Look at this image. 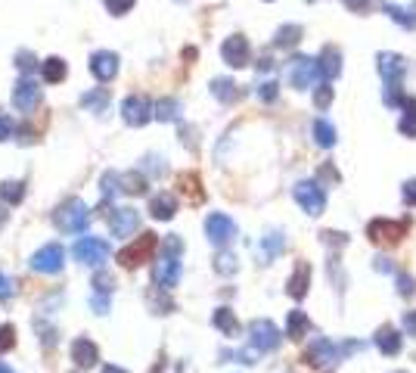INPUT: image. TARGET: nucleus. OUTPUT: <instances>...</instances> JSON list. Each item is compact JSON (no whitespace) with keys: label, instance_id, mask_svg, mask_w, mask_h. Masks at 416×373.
Returning <instances> with one entry per match:
<instances>
[{"label":"nucleus","instance_id":"f257e3e1","mask_svg":"<svg viewBox=\"0 0 416 373\" xmlns=\"http://www.w3.org/2000/svg\"><path fill=\"white\" fill-rule=\"evenodd\" d=\"M53 224L59 227V231H65V233H78V231H84V227L90 224V209H87V202L78 199V196L65 199L63 206L56 209Z\"/></svg>","mask_w":416,"mask_h":373},{"label":"nucleus","instance_id":"f03ea898","mask_svg":"<svg viewBox=\"0 0 416 373\" xmlns=\"http://www.w3.org/2000/svg\"><path fill=\"white\" fill-rule=\"evenodd\" d=\"M342 358H345L342 345L329 342V339H324V336L314 339V342L308 345V352H304V361H308L311 367L324 370V373H333V367H336V364L342 361Z\"/></svg>","mask_w":416,"mask_h":373},{"label":"nucleus","instance_id":"7ed1b4c3","mask_svg":"<svg viewBox=\"0 0 416 373\" xmlns=\"http://www.w3.org/2000/svg\"><path fill=\"white\" fill-rule=\"evenodd\" d=\"M156 246H159V236L156 233H140L131 246H124V249L118 252V265L127 268V270L146 265V261L152 258V252H156Z\"/></svg>","mask_w":416,"mask_h":373},{"label":"nucleus","instance_id":"20e7f679","mask_svg":"<svg viewBox=\"0 0 416 373\" xmlns=\"http://www.w3.org/2000/svg\"><path fill=\"white\" fill-rule=\"evenodd\" d=\"M407 227H410V221L373 218V221L367 224V236H370V243H376V246H395V243H401L407 236Z\"/></svg>","mask_w":416,"mask_h":373},{"label":"nucleus","instance_id":"39448f33","mask_svg":"<svg viewBox=\"0 0 416 373\" xmlns=\"http://www.w3.org/2000/svg\"><path fill=\"white\" fill-rule=\"evenodd\" d=\"M292 196H295V202H299V206L308 211L311 218L324 215L326 193H324V186H320L317 181H299V184H295V190H292Z\"/></svg>","mask_w":416,"mask_h":373},{"label":"nucleus","instance_id":"423d86ee","mask_svg":"<svg viewBox=\"0 0 416 373\" xmlns=\"http://www.w3.org/2000/svg\"><path fill=\"white\" fill-rule=\"evenodd\" d=\"M72 256H75V261H81L87 268H100L109 258V243L100 240V236H81L72 246Z\"/></svg>","mask_w":416,"mask_h":373},{"label":"nucleus","instance_id":"0eeeda50","mask_svg":"<svg viewBox=\"0 0 416 373\" xmlns=\"http://www.w3.org/2000/svg\"><path fill=\"white\" fill-rule=\"evenodd\" d=\"M63 261H65L63 246H59V243H47V246H41L35 256L28 258V265H31V270H38V274H59V270H63Z\"/></svg>","mask_w":416,"mask_h":373},{"label":"nucleus","instance_id":"6e6552de","mask_svg":"<svg viewBox=\"0 0 416 373\" xmlns=\"http://www.w3.org/2000/svg\"><path fill=\"white\" fill-rule=\"evenodd\" d=\"M249 339H252V349H258V352H274L283 336H279V330H277L274 320L258 317V320H252V324H249Z\"/></svg>","mask_w":416,"mask_h":373},{"label":"nucleus","instance_id":"1a4fd4ad","mask_svg":"<svg viewBox=\"0 0 416 373\" xmlns=\"http://www.w3.org/2000/svg\"><path fill=\"white\" fill-rule=\"evenodd\" d=\"M152 112H156V106H152L143 93H131V97L122 103V118H124V125H131V128H143V125L152 118Z\"/></svg>","mask_w":416,"mask_h":373},{"label":"nucleus","instance_id":"9d476101","mask_svg":"<svg viewBox=\"0 0 416 373\" xmlns=\"http://www.w3.org/2000/svg\"><path fill=\"white\" fill-rule=\"evenodd\" d=\"M317 78H320L317 59H311V56H295L292 63H289V81H292L295 90H308V88H314V81H317Z\"/></svg>","mask_w":416,"mask_h":373},{"label":"nucleus","instance_id":"9b49d317","mask_svg":"<svg viewBox=\"0 0 416 373\" xmlns=\"http://www.w3.org/2000/svg\"><path fill=\"white\" fill-rule=\"evenodd\" d=\"M206 236L215 246H227L236 236V224L233 218H227L224 211H211V215L206 218Z\"/></svg>","mask_w":416,"mask_h":373},{"label":"nucleus","instance_id":"f8f14e48","mask_svg":"<svg viewBox=\"0 0 416 373\" xmlns=\"http://www.w3.org/2000/svg\"><path fill=\"white\" fill-rule=\"evenodd\" d=\"M41 100H44V93H41L35 78H19V84H16V90H13L16 109H19V112H35L41 106Z\"/></svg>","mask_w":416,"mask_h":373},{"label":"nucleus","instance_id":"ddd939ff","mask_svg":"<svg viewBox=\"0 0 416 373\" xmlns=\"http://www.w3.org/2000/svg\"><path fill=\"white\" fill-rule=\"evenodd\" d=\"M220 56H224L227 65H233V69H242V65H249V56H252L249 41H245L242 35H230L224 44H220Z\"/></svg>","mask_w":416,"mask_h":373},{"label":"nucleus","instance_id":"4468645a","mask_svg":"<svg viewBox=\"0 0 416 373\" xmlns=\"http://www.w3.org/2000/svg\"><path fill=\"white\" fill-rule=\"evenodd\" d=\"M106 221H109V231H112V236H134V231L140 227V215L134 209H112L106 215Z\"/></svg>","mask_w":416,"mask_h":373},{"label":"nucleus","instance_id":"2eb2a0df","mask_svg":"<svg viewBox=\"0 0 416 373\" xmlns=\"http://www.w3.org/2000/svg\"><path fill=\"white\" fill-rule=\"evenodd\" d=\"M90 75L97 81L109 84L118 75V53H112V50H97L90 56Z\"/></svg>","mask_w":416,"mask_h":373},{"label":"nucleus","instance_id":"dca6fc26","mask_svg":"<svg viewBox=\"0 0 416 373\" xmlns=\"http://www.w3.org/2000/svg\"><path fill=\"white\" fill-rule=\"evenodd\" d=\"M152 280H156V286H162V290H174L177 280H181V261H177V256L159 258L156 270H152Z\"/></svg>","mask_w":416,"mask_h":373},{"label":"nucleus","instance_id":"f3484780","mask_svg":"<svg viewBox=\"0 0 416 373\" xmlns=\"http://www.w3.org/2000/svg\"><path fill=\"white\" fill-rule=\"evenodd\" d=\"M308 286H311V265L308 261H299L295 270H292V277L286 280V293H289L295 302H302L304 295H308Z\"/></svg>","mask_w":416,"mask_h":373},{"label":"nucleus","instance_id":"a211bd4d","mask_svg":"<svg viewBox=\"0 0 416 373\" xmlns=\"http://www.w3.org/2000/svg\"><path fill=\"white\" fill-rule=\"evenodd\" d=\"M404 72H407V59L404 56H398V53H379V75H382V81H385V84L401 81Z\"/></svg>","mask_w":416,"mask_h":373},{"label":"nucleus","instance_id":"6ab92c4d","mask_svg":"<svg viewBox=\"0 0 416 373\" xmlns=\"http://www.w3.org/2000/svg\"><path fill=\"white\" fill-rule=\"evenodd\" d=\"M317 65H320V78H326V81H333L338 72H342V53H338V47H324L320 50V56H317Z\"/></svg>","mask_w":416,"mask_h":373},{"label":"nucleus","instance_id":"aec40b11","mask_svg":"<svg viewBox=\"0 0 416 373\" xmlns=\"http://www.w3.org/2000/svg\"><path fill=\"white\" fill-rule=\"evenodd\" d=\"M177 186H181L183 199L190 202V206H199V202L206 199V190H202V181H199V174H196V172L181 174V177H177Z\"/></svg>","mask_w":416,"mask_h":373},{"label":"nucleus","instance_id":"412c9836","mask_svg":"<svg viewBox=\"0 0 416 373\" xmlns=\"http://www.w3.org/2000/svg\"><path fill=\"white\" fill-rule=\"evenodd\" d=\"M174 211H177V199L171 196V193H159V196H152L149 199V215L156 218V221H171L174 218Z\"/></svg>","mask_w":416,"mask_h":373},{"label":"nucleus","instance_id":"4be33fe9","mask_svg":"<svg viewBox=\"0 0 416 373\" xmlns=\"http://www.w3.org/2000/svg\"><path fill=\"white\" fill-rule=\"evenodd\" d=\"M72 361L78 364V367H93V364L100 361V352H97V345L90 342V339H75L72 342Z\"/></svg>","mask_w":416,"mask_h":373},{"label":"nucleus","instance_id":"5701e85b","mask_svg":"<svg viewBox=\"0 0 416 373\" xmlns=\"http://www.w3.org/2000/svg\"><path fill=\"white\" fill-rule=\"evenodd\" d=\"M373 342H376V349L382 354H398L401 352V333H398L395 327H379L376 336H373Z\"/></svg>","mask_w":416,"mask_h":373},{"label":"nucleus","instance_id":"b1692460","mask_svg":"<svg viewBox=\"0 0 416 373\" xmlns=\"http://www.w3.org/2000/svg\"><path fill=\"white\" fill-rule=\"evenodd\" d=\"M311 333V320H308V315H304V311H289V317H286V336L289 339H295V342H299V339H304Z\"/></svg>","mask_w":416,"mask_h":373},{"label":"nucleus","instance_id":"393cba45","mask_svg":"<svg viewBox=\"0 0 416 373\" xmlns=\"http://www.w3.org/2000/svg\"><path fill=\"white\" fill-rule=\"evenodd\" d=\"M211 97L230 106V103L240 100V88H236V81H230V78H215L211 81Z\"/></svg>","mask_w":416,"mask_h":373},{"label":"nucleus","instance_id":"a878e982","mask_svg":"<svg viewBox=\"0 0 416 373\" xmlns=\"http://www.w3.org/2000/svg\"><path fill=\"white\" fill-rule=\"evenodd\" d=\"M41 72H44V81L47 84H59V81H65V75H69V65H65V59H59V56H50L41 63Z\"/></svg>","mask_w":416,"mask_h":373},{"label":"nucleus","instance_id":"bb28decb","mask_svg":"<svg viewBox=\"0 0 416 373\" xmlns=\"http://www.w3.org/2000/svg\"><path fill=\"white\" fill-rule=\"evenodd\" d=\"M283 249H286V236L283 233L279 231L265 233V240H261V256H265V261H274Z\"/></svg>","mask_w":416,"mask_h":373},{"label":"nucleus","instance_id":"cd10ccee","mask_svg":"<svg viewBox=\"0 0 416 373\" xmlns=\"http://www.w3.org/2000/svg\"><path fill=\"white\" fill-rule=\"evenodd\" d=\"M211 324H215L224 336H236V333H240V320H236V315L230 308H218L215 317H211Z\"/></svg>","mask_w":416,"mask_h":373},{"label":"nucleus","instance_id":"c85d7f7f","mask_svg":"<svg viewBox=\"0 0 416 373\" xmlns=\"http://www.w3.org/2000/svg\"><path fill=\"white\" fill-rule=\"evenodd\" d=\"M81 106L87 109V112H103V109L109 106V90L106 88H93V90H87L81 97Z\"/></svg>","mask_w":416,"mask_h":373},{"label":"nucleus","instance_id":"c756f323","mask_svg":"<svg viewBox=\"0 0 416 373\" xmlns=\"http://www.w3.org/2000/svg\"><path fill=\"white\" fill-rule=\"evenodd\" d=\"M146 302H149V308L156 311V315H171V311H174V302L165 295V290H162V286H156V290H149V293H146Z\"/></svg>","mask_w":416,"mask_h":373},{"label":"nucleus","instance_id":"7c9ffc66","mask_svg":"<svg viewBox=\"0 0 416 373\" xmlns=\"http://www.w3.org/2000/svg\"><path fill=\"white\" fill-rule=\"evenodd\" d=\"M0 199H4L6 206H19L25 199V184L22 181H4L0 184Z\"/></svg>","mask_w":416,"mask_h":373},{"label":"nucleus","instance_id":"2f4dec72","mask_svg":"<svg viewBox=\"0 0 416 373\" xmlns=\"http://www.w3.org/2000/svg\"><path fill=\"white\" fill-rule=\"evenodd\" d=\"M152 115H156L159 122H177V118H181V103H177L174 97H165L156 103V112Z\"/></svg>","mask_w":416,"mask_h":373},{"label":"nucleus","instance_id":"473e14b6","mask_svg":"<svg viewBox=\"0 0 416 373\" xmlns=\"http://www.w3.org/2000/svg\"><path fill=\"white\" fill-rule=\"evenodd\" d=\"M302 35H304L302 25H283V28L277 31V38H274V47H283V50L286 47H295L302 41Z\"/></svg>","mask_w":416,"mask_h":373},{"label":"nucleus","instance_id":"72a5a7b5","mask_svg":"<svg viewBox=\"0 0 416 373\" xmlns=\"http://www.w3.org/2000/svg\"><path fill=\"white\" fill-rule=\"evenodd\" d=\"M398 131H401L404 137H416V100H407L404 103V115H401V122H398Z\"/></svg>","mask_w":416,"mask_h":373},{"label":"nucleus","instance_id":"f704fd0d","mask_svg":"<svg viewBox=\"0 0 416 373\" xmlns=\"http://www.w3.org/2000/svg\"><path fill=\"white\" fill-rule=\"evenodd\" d=\"M385 13L392 16V19L401 25V28H407V31H413L416 28V10H404V6H398V4H388L385 6Z\"/></svg>","mask_w":416,"mask_h":373},{"label":"nucleus","instance_id":"c9c22d12","mask_svg":"<svg viewBox=\"0 0 416 373\" xmlns=\"http://www.w3.org/2000/svg\"><path fill=\"white\" fill-rule=\"evenodd\" d=\"M314 140H317L324 149L336 147V128L329 122H324V118H317V122H314Z\"/></svg>","mask_w":416,"mask_h":373},{"label":"nucleus","instance_id":"e433bc0d","mask_svg":"<svg viewBox=\"0 0 416 373\" xmlns=\"http://www.w3.org/2000/svg\"><path fill=\"white\" fill-rule=\"evenodd\" d=\"M122 193H127V196H143L146 193V177H143L140 172L137 174H122Z\"/></svg>","mask_w":416,"mask_h":373},{"label":"nucleus","instance_id":"4c0bfd02","mask_svg":"<svg viewBox=\"0 0 416 373\" xmlns=\"http://www.w3.org/2000/svg\"><path fill=\"white\" fill-rule=\"evenodd\" d=\"M100 190H103L106 199H115L118 193H122V174H118V172H106L103 177H100Z\"/></svg>","mask_w":416,"mask_h":373},{"label":"nucleus","instance_id":"58836bf2","mask_svg":"<svg viewBox=\"0 0 416 373\" xmlns=\"http://www.w3.org/2000/svg\"><path fill=\"white\" fill-rule=\"evenodd\" d=\"M333 97H336V90H333V84H329V81H324V84H317V88H314V106H317V109H329Z\"/></svg>","mask_w":416,"mask_h":373},{"label":"nucleus","instance_id":"ea45409f","mask_svg":"<svg viewBox=\"0 0 416 373\" xmlns=\"http://www.w3.org/2000/svg\"><path fill=\"white\" fill-rule=\"evenodd\" d=\"M236 268H240V265H236L233 252H218V256H215V270H218V274L230 277V274H236Z\"/></svg>","mask_w":416,"mask_h":373},{"label":"nucleus","instance_id":"a19ab883","mask_svg":"<svg viewBox=\"0 0 416 373\" xmlns=\"http://www.w3.org/2000/svg\"><path fill=\"white\" fill-rule=\"evenodd\" d=\"M382 100H385V106H392V109H401L407 100H404V93H401V81H392V84H385V93H382Z\"/></svg>","mask_w":416,"mask_h":373},{"label":"nucleus","instance_id":"79ce46f5","mask_svg":"<svg viewBox=\"0 0 416 373\" xmlns=\"http://www.w3.org/2000/svg\"><path fill=\"white\" fill-rule=\"evenodd\" d=\"M93 290L103 293V295H109V293L115 290V277L109 274V270H97V274H93Z\"/></svg>","mask_w":416,"mask_h":373},{"label":"nucleus","instance_id":"37998d69","mask_svg":"<svg viewBox=\"0 0 416 373\" xmlns=\"http://www.w3.org/2000/svg\"><path fill=\"white\" fill-rule=\"evenodd\" d=\"M16 69H19L22 75L35 72V69H38V59H35V53H31V50H19V53H16Z\"/></svg>","mask_w":416,"mask_h":373},{"label":"nucleus","instance_id":"c03bdc74","mask_svg":"<svg viewBox=\"0 0 416 373\" xmlns=\"http://www.w3.org/2000/svg\"><path fill=\"white\" fill-rule=\"evenodd\" d=\"M134 4H137V0H106L103 6H106V13H109V16H124Z\"/></svg>","mask_w":416,"mask_h":373},{"label":"nucleus","instance_id":"a18cd8bd","mask_svg":"<svg viewBox=\"0 0 416 373\" xmlns=\"http://www.w3.org/2000/svg\"><path fill=\"white\" fill-rule=\"evenodd\" d=\"M13 345H16V327L13 324H4V327H0V349H13Z\"/></svg>","mask_w":416,"mask_h":373},{"label":"nucleus","instance_id":"49530a36","mask_svg":"<svg viewBox=\"0 0 416 373\" xmlns=\"http://www.w3.org/2000/svg\"><path fill=\"white\" fill-rule=\"evenodd\" d=\"M10 137H16V122L10 115H4L0 112V143L4 140H10Z\"/></svg>","mask_w":416,"mask_h":373},{"label":"nucleus","instance_id":"de8ad7c7","mask_svg":"<svg viewBox=\"0 0 416 373\" xmlns=\"http://www.w3.org/2000/svg\"><path fill=\"white\" fill-rule=\"evenodd\" d=\"M277 81H265V84H261V88H258V100H265V103H274V100H277Z\"/></svg>","mask_w":416,"mask_h":373},{"label":"nucleus","instance_id":"09e8293b","mask_svg":"<svg viewBox=\"0 0 416 373\" xmlns=\"http://www.w3.org/2000/svg\"><path fill=\"white\" fill-rule=\"evenodd\" d=\"M90 308H93V315H109V295L97 293V295L90 299Z\"/></svg>","mask_w":416,"mask_h":373},{"label":"nucleus","instance_id":"8fccbe9b","mask_svg":"<svg viewBox=\"0 0 416 373\" xmlns=\"http://www.w3.org/2000/svg\"><path fill=\"white\" fill-rule=\"evenodd\" d=\"M162 249H165V256H181V252H183L181 236H168V240L162 243Z\"/></svg>","mask_w":416,"mask_h":373},{"label":"nucleus","instance_id":"3c124183","mask_svg":"<svg viewBox=\"0 0 416 373\" xmlns=\"http://www.w3.org/2000/svg\"><path fill=\"white\" fill-rule=\"evenodd\" d=\"M146 172L152 177H162L165 174V162H162V159H156V156H146Z\"/></svg>","mask_w":416,"mask_h":373},{"label":"nucleus","instance_id":"603ef678","mask_svg":"<svg viewBox=\"0 0 416 373\" xmlns=\"http://www.w3.org/2000/svg\"><path fill=\"white\" fill-rule=\"evenodd\" d=\"M16 293V286H13V280L6 277V274H0V299H10V295Z\"/></svg>","mask_w":416,"mask_h":373},{"label":"nucleus","instance_id":"864d4df0","mask_svg":"<svg viewBox=\"0 0 416 373\" xmlns=\"http://www.w3.org/2000/svg\"><path fill=\"white\" fill-rule=\"evenodd\" d=\"M413 290H416V283H413L410 277H407V274H401V277H398V293H401V295H410Z\"/></svg>","mask_w":416,"mask_h":373},{"label":"nucleus","instance_id":"5fc2aeb1","mask_svg":"<svg viewBox=\"0 0 416 373\" xmlns=\"http://www.w3.org/2000/svg\"><path fill=\"white\" fill-rule=\"evenodd\" d=\"M320 236H324V243H329V246H345V243H348L345 233H333V231H324Z\"/></svg>","mask_w":416,"mask_h":373},{"label":"nucleus","instance_id":"6e6d98bb","mask_svg":"<svg viewBox=\"0 0 416 373\" xmlns=\"http://www.w3.org/2000/svg\"><path fill=\"white\" fill-rule=\"evenodd\" d=\"M401 193H404V202H407V206H416V181H407Z\"/></svg>","mask_w":416,"mask_h":373},{"label":"nucleus","instance_id":"4d7b16f0","mask_svg":"<svg viewBox=\"0 0 416 373\" xmlns=\"http://www.w3.org/2000/svg\"><path fill=\"white\" fill-rule=\"evenodd\" d=\"M345 6H348V10H354V13H367L370 10V0H345Z\"/></svg>","mask_w":416,"mask_h":373},{"label":"nucleus","instance_id":"13d9d810","mask_svg":"<svg viewBox=\"0 0 416 373\" xmlns=\"http://www.w3.org/2000/svg\"><path fill=\"white\" fill-rule=\"evenodd\" d=\"M404 330L410 336H416V311H407V315H404Z\"/></svg>","mask_w":416,"mask_h":373},{"label":"nucleus","instance_id":"bf43d9fd","mask_svg":"<svg viewBox=\"0 0 416 373\" xmlns=\"http://www.w3.org/2000/svg\"><path fill=\"white\" fill-rule=\"evenodd\" d=\"M320 174H324V177H329V181H338V172H336L333 165H324V168H320Z\"/></svg>","mask_w":416,"mask_h":373},{"label":"nucleus","instance_id":"052dcab7","mask_svg":"<svg viewBox=\"0 0 416 373\" xmlns=\"http://www.w3.org/2000/svg\"><path fill=\"white\" fill-rule=\"evenodd\" d=\"M376 268H379V270H395L392 261H385V258H376Z\"/></svg>","mask_w":416,"mask_h":373},{"label":"nucleus","instance_id":"680f3d73","mask_svg":"<svg viewBox=\"0 0 416 373\" xmlns=\"http://www.w3.org/2000/svg\"><path fill=\"white\" fill-rule=\"evenodd\" d=\"M103 373H127V370H122V367H115V364H106V367H103Z\"/></svg>","mask_w":416,"mask_h":373},{"label":"nucleus","instance_id":"e2e57ef3","mask_svg":"<svg viewBox=\"0 0 416 373\" xmlns=\"http://www.w3.org/2000/svg\"><path fill=\"white\" fill-rule=\"evenodd\" d=\"M6 218H10V211H6L4 206H0V227H4V224H6Z\"/></svg>","mask_w":416,"mask_h":373},{"label":"nucleus","instance_id":"0e129e2a","mask_svg":"<svg viewBox=\"0 0 416 373\" xmlns=\"http://www.w3.org/2000/svg\"><path fill=\"white\" fill-rule=\"evenodd\" d=\"M162 370H165V364H162V361H159V364H156V367H152L149 373H162Z\"/></svg>","mask_w":416,"mask_h":373},{"label":"nucleus","instance_id":"69168bd1","mask_svg":"<svg viewBox=\"0 0 416 373\" xmlns=\"http://www.w3.org/2000/svg\"><path fill=\"white\" fill-rule=\"evenodd\" d=\"M0 373H13V370H10V367H4V364H0Z\"/></svg>","mask_w":416,"mask_h":373},{"label":"nucleus","instance_id":"338daca9","mask_svg":"<svg viewBox=\"0 0 416 373\" xmlns=\"http://www.w3.org/2000/svg\"><path fill=\"white\" fill-rule=\"evenodd\" d=\"M398 373H404V370H398Z\"/></svg>","mask_w":416,"mask_h":373}]
</instances>
